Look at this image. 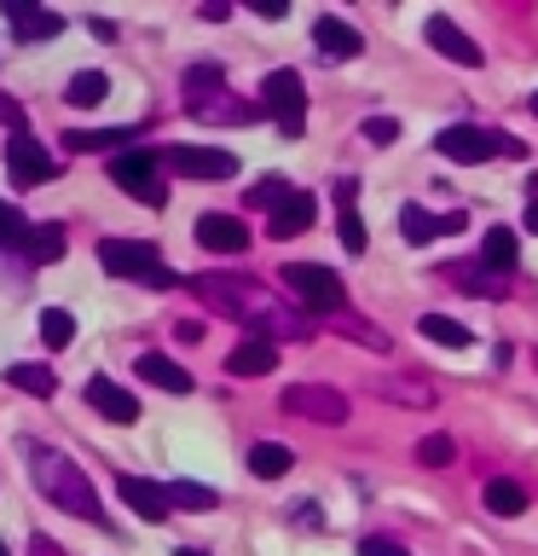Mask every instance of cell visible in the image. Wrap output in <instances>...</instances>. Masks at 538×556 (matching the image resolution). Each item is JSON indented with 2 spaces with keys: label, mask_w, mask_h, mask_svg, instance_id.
Returning a JSON list of instances; mask_svg holds the SVG:
<instances>
[{
  "label": "cell",
  "mask_w": 538,
  "mask_h": 556,
  "mask_svg": "<svg viewBox=\"0 0 538 556\" xmlns=\"http://www.w3.org/2000/svg\"><path fill=\"white\" fill-rule=\"evenodd\" d=\"M174 556H203V551H191V545H180V551H174Z\"/></svg>",
  "instance_id": "b9f144b4"
},
{
  "label": "cell",
  "mask_w": 538,
  "mask_h": 556,
  "mask_svg": "<svg viewBox=\"0 0 538 556\" xmlns=\"http://www.w3.org/2000/svg\"><path fill=\"white\" fill-rule=\"evenodd\" d=\"M29 481H35V493H41V498L52 504V510L81 516V521H104L93 481H87V476H81V464H69L64 452H52V446H29Z\"/></svg>",
  "instance_id": "6da1fadb"
},
{
  "label": "cell",
  "mask_w": 538,
  "mask_h": 556,
  "mask_svg": "<svg viewBox=\"0 0 538 556\" xmlns=\"http://www.w3.org/2000/svg\"><path fill=\"white\" fill-rule=\"evenodd\" d=\"M64 250H69V238H64V226L59 220H47V226H35V232H29V261H35V267H52V261H64Z\"/></svg>",
  "instance_id": "d4e9b609"
},
{
  "label": "cell",
  "mask_w": 538,
  "mask_h": 556,
  "mask_svg": "<svg viewBox=\"0 0 538 556\" xmlns=\"http://www.w3.org/2000/svg\"><path fill=\"white\" fill-rule=\"evenodd\" d=\"M7 382H12V389H24V394H35V400L59 394V377H52L47 365H7Z\"/></svg>",
  "instance_id": "83f0119b"
},
{
  "label": "cell",
  "mask_w": 538,
  "mask_h": 556,
  "mask_svg": "<svg viewBox=\"0 0 538 556\" xmlns=\"http://www.w3.org/2000/svg\"><path fill=\"white\" fill-rule=\"evenodd\" d=\"M41 342L47 348H69V342H76V319H69L64 307H47L41 313Z\"/></svg>",
  "instance_id": "d6a6232c"
},
{
  "label": "cell",
  "mask_w": 538,
  "mask_h": 556,
  "mask_svg": "<svg viewBox=\"0 0 538 556\" xmlns=\"http://www.w3.org/2000/svg\"><path fill=\"white\" fill-rule=\"evenodd\" d=\"M434 151L446 163H492V156H527V146L498 128H475V122H451V128L434 139Z\"/></svg>",
  "instance_id": "277c9868"
},
{
  "label": "cell",
  "mask_w": 538,
  "mask_h": 556,
  "mask_svg": "<svg viewBox=\"0 0 538 556\" xmlns=\"http://www.w3.org/2000/svg\"><path fill=\"white\" fill-rule=\"evenodd\" d=\"M278 406L290 417H307V424H347V394L324 389V382H290V389L278 394Z\"/></svg>",
  "instance_id": "ba28073f"
},
{
  "label": "cell",
  "mask_w": 538,
  "mask_h": 556,
  "mask_svg": "<svg viewBox=\"0 0 538 556\" xmlns=\"http://www.w3.org/2000/svg\"><path fill=\"white\" fill-rule=\"evenodd\" d=\"M312 41H319V52L336 64H354L364 52V35L354 24H342V17H319V24H312Z\"/></svg>",
  "instance_id": "9a60e30c"
},
{
  "label": "cell",
  "mask_w": 538,
  "mask_h": 556,
  "mask_svg": "<svg viewBox=\"0 0 538 556\" xmlns=\"http://www.w3.org/2000/svg\"><path fill=\"white\" fill-rule=\"evenodd\" d=\"M290 198H295V186L284 180V174H267V180L249 186V203L255 208H278V203H290Z\"/></svg>",
  "instance_id": "836d02e7"
},
{
  "label": "cell",
  "mask_w": 538,
  "mask_h": 556,
  "mask_svg": "<svg viewBox=\"0 0 538 556\" xmlns=\"http://www.w3.org/2000/svg\"><path fill=\"white\" fill-rule=\"evenodd\" d=\"M423 41H428L434 52H440V59H451V64H463V70H481V64H486V52H481L475 41H469V35H463L458 24H451L446 12H434L428 24H423Z\"/></svg>",
  "instance_id": "8fae6325"
},
{
  "label": "cell",
  "mask_w": 538,
  "mask_h": 556,
  "mask_svg": "<svg viewBox=\"0 0 538 556\" xmlns=\"http://www.w3.org/2000/svg\"><path fill=\"white\" fill-rule=\"evenodd\" d=\"M29 232H35V226L17 215L12 203H0V250H29Z\"/></svg>",
  "instance_id": "1f68e13d"
},
{
  "label": "cell",
  "mask_w": 538,
  "mask_h": 556,
  "mask_svg": "<svg viewBox=\"0 0 538 556\" xmlns=\"http://www.w3.org/2000/svg\"><path fill=\"white\" fill-rule=\"evenodd\" d=\"M290 464H295V452H290V446H278V441H255V446H249V469H255L260 481L290 476Z\"/></svg>",
  "instance_id": "484cf974"
},
{
  "label": "cell",
  "mask_w": 538,
  "mask_h": 556,
  "mask_svg": "<svg viewBox=\"0 0 538 556\" xmlns=\"http://www.w3.org/2000/svg\"><path fill=\"white\" fill-rule=\"evenodd\" d=\"M139 377L151 382V389H163V394H191V371H180L168 354H139V365H133Z\"/></svg>",
  "instance_id": "ac0fdd59"
},
{
  "label": "cell",
  "mask_w": 538,
  "mask_h": 556,
  "mask_svg": "<svg viewBox=\"0 0 538 556\" xmlns=\"http://www.w3.org/2000/svg\"><path fill=\"white\" fill-rule=\"evenodd\" d=\"M278 278H284V290L302 307H312V313H342L347 307V285L330 267H319V261H290Z\"/></svg>",
  "instance_id": "5b68a950"
},
{
  "label": "cell",
  "mask_w": 538,
  "mask_h": 556,
  "mask_svg": "<svg viewBox=\"0 0 538 556\" xmlns=\"http://www.w3.org/2000/svg\"><path fill=\"white\" fill-rule=\"evenodd\" d=\"M417 330H423V342H440V348H451V354L475 342V330L458 325V319H446V313H423V319H417Z\"/></svg>",
  "instance_id": "cb8c5ba5"
},
{
  "label": "cell",
  "mask_w": 538,
  "mask_h": 556,
  "mask_svg": "<svg viewBox=\"0 0 538 556\" xmlns=\"http://www.w3.org/2000/svg\"><path fill=\"white\" fill-rule=\"evenodd\" d=\"M99 267L111 278H133V285H151V290L180 285V273L163 267V255H156L145 238H104L99 243Z\"/></svg>",
  "instance_id": "3957f363"
},
{
  "label": "cell",
  "mask_w": 538,
  "mask_h": 556,
  "mask_svg": "<svg viewBox=\"0 0 538 556\" xmlns=\"http://www.w3.org/2000/svg\"><path fill=\"white\" fill-rule=\"evenodd\" d=\"M278 365V342L272 337H243L232 354H226V371L232 377H267Z\"/></svg>",
  "instance_id": "2e32d148"
},
{
  "label": "cell",
  "mask_w": 538,
  "mask_h": 556,
  "mask_svg": "<svg viewBox=\"0 0 538 556\" xmlns=\"http://www.w3.org/2000/svg\"><path fill=\"white\" fill-rule=\"evenodd\" d=\"M481 504L492 516H521V510H527V486L510 481V476H492V481H486V493H481Z\"/></svg>",
  "instance_id": "603a6c76"
},
{
  "label": "cell",
  "mask_w": 538,
  "mask_h": 556,
  "mask_svg": "<svg viewBox=\"0 0 538 556\" xmlns=\"http://www.w3.org/2000/svg\"><path fill=\"white\" fill-rule=\"evenodd\" d=\"M12 17V29L24 35V41H52V35H64V17L59 12H41V7H17V0H7L0 7Z\"/></svg>",
  "instance_id": "e0dca14e"
},
{
  "label": "cell",
  "mask_w": 538,
  "mask_h": 556,
  "mask_svg": "<svg viewBox=\"0 0 538 556\" xmlns=\"http://www.w3.org/2000/svg\"><path fill=\"white\" fill-rule=\"evenodd\" d=\"M336 325L347 330V337H354V342H364V348H376V354H388V330H376L371 319H359V313H336Z\"/></svg>",
  "instance_id": "4dcf8cb0"
},
{
  "label": "cell",
  "mask_w": 538,
  "mask_h": 556,
  "mask_svg": "<svg viewBox=\"0 0 538 556\" xmlns=\"http://www.w3.org/2000/svg\"><path fill=\"white\" fill-rule=\"evenodd\" d=\"M168 504L174 510H215L220 493L215 486H197V481H168Z\"/></svg>",
  "instance_id": "f1b7e54d"
},
{
  "label": "cell",
  "mask_w": 538,
  "mask_h": 556,
  "mask_svg": "<svg viewBox=\"0 0 538 556\" xmlns=\"http://www.w3.org/2000/svg\"><path fill=\"white\" fill-rule=\"evenodd\" d=\"M197 243L215 255H243L249 250V226L238 215H197Z\"/></svg>",
  "instance_id": "4fadbf2b"
},
{
  "label": "cell",
  "mask_w": 538,
  "mask_h": 556,
  "mask_svg": "<svg viewBox=\"0 0 538 556\" xmlns=\"http://www.w3.org/2000/svg\"><path fill=\"white\" fill-rule=\"evenodd\" d=\"M128 139H139V134H133V128H69L64 146L81 156V151H116V146H128ZM128 151H133V146H128Z\"/></svg>",
  "instance_id": "7402d4cb"
},
{
  "label": "cell",
  "mask_w": 538,
  "mask_h": 556,
  "mask_svg": "<svg viewBox=\"0 0 538 556\" xmlns=\"http://www.w3.org/2000/svg\"><path fill=\"white\" fill-rule=\"evenodd\" d=\"M260 111L278 122L284 139H302V128H307V87H302V76H295V70H272V76L260 81Z\"/></svg>",
  "instance_id": "8992f818"
},
{
  "label": "cell",
  "mask_w": 538,
  "mask_h": 556,
  "mask_svg": "<svg viewBox=\"0 0 538 556\" xmlns=\"http://www.w3.org/2000/svg\"><path fill=\"white\" fill-rule=\"evenodd\" d=\"M87 406H93L99 417H111V424H133L139 417V400L111 377H87Z\"/></svg>",
  "instance_id": "5bb4252c"
},
{
  "label": "cell",
  "mask_w": 538,
  "mask_h": 556,
  "mask_svg": "<svg viewBox=\"0 0 538 556\" xmlns=\"http://www.w3.org/2000/svg\"><path fill=\"white\" fill-rule=\"evenodd\" d=\"M364 139H371V146H394V139H399V122H394V116H371V122H364Z\"/></svg>",
  "instance_id": "8d00e7d4"
},
{
  "label": "cell",
  "mask_w": 538,
  "mask_h": 556,
  "mask_svg": "<svg viewBox=\"0 0 538 556\" xmlns=\"http://www.w3.org/2000/svg\"><path fill=\"white\" fill-rule=\"evenodd\" d=\"M35 556H64V551L52 545V539H35Z\"/></svg>",
  "instance_id": "ab89813d"
},
{
  "label": "cell",
  "mask_w": 538,
  "mask_h": 556,
  "mask_svg": "<svg viewBox=\"0 0 538 556\" xmlns=\"http://www.w3.org/2000/svg\"><path fill=\"white\" fill-rule=\"evenodd\" d=\"M0 556H12V551H7V545H0Z\"/></svg>",
  "instance_id": "ee69618b"
},
{
  "label": "cell",
  "mask_w": 538,
  "mask_h": 556,
  "mask_svg": "<svg viewBox=\"0 0 538 556\" xmlns=\"http://www.w3.org/2000/svg\"><path fill=\"white\" fill-rule=\"evenodd\" d=\"M371 389H376V400H394V406H423V412L440 400V394H434V382H417V377H376Z\"/></svg>",
  "instance_id": "ffe728a7"
},
{
  "label": "cell",
  "mask_w": 538,
  "mask_h": 556,
  "mask_svg": "<svg viewBox=\"0 0 538 556\" xmlns=\"http://www.w3.org/2000/svg\"><path fill=\"white\" fill-rule=\"evenodd\" d=\"M0 122H7L12 134H24V104H12V99H0Z\"/></svg>",
  "instance_id": "f35d334b"
},
{
  "label": "cell",
  "mask_w": 538,
  "mask_h": 556,
  "mask_svg": "<svg viewBox=\"0 0 538 556\" xmlns=\"http://www.w3.org/2000/svg\"><path fill=\"white\" fill-rule=\"evenodd\" d=\"M336 232H342V250L347 255H364V220L354 215V208H342V215H336Z\"/></svg>",
  "instance_id": "d590c367"
},
{
  "label": "cell",
  "mask_w": 538,
  "mask_h": 556,
  "mask_svg": "<svg viewBox=\"0 0 538 556\" xmlns=\"http://www.w3.org/2000/svg\"><path fill=\"white\" fill-rule=\"evenodd\" d=\"M116 493H121V504H128L139 521H168V516H174V504H168V486H163V481L121 476V481H116Z\"/></svg>",
  "instance_id": "7c38bea8"
},
{
  "label": "cell",
  "mask_w": 538,
  "mask_h": 556,
  "mask_svg": "<svg viewBox=\"0 0 538 556\" xmlns=\"http://www.w3.org/2000/svg\"><path fill=\"white\" fill-rule=\"evenodd\" d=\"M515 255H521V243H515L510 226H492V232L481 238V267H486V273H510Z\"/></svg>",
  "instance_id": "44dd1931"
},
{
  "label": "cell",
  "mask_w": 538,
  "mask_h": 556,
  "mask_svg": "<svg viewBox=\"0 0 538 556\" xmlns=\"http://www.w3.org/2000/svg\"><path fill=\"white\" fill-rule=\"evenodd\" d=\"M527 232H538V198L527 203Z\"/></svg>",
  "instance_id": "60d3db41"
},
{
  "label": "cell",
  "mask_w": 538,
  "mask_h": 556,
  "mask_svg": "<svg viewBox=\"0 0 538 556\" xmlns=\"http://www.w3.org/2000/svg\"><path fill=\"white\" fill-rule=\"evenodd\" d=\"M533 116H538V93H533Z\"/></svg>",
  "instance_id": "7bdbcfd3"
},
{
  "label": "cell",
  "mask_w": 538,
  "mask_h": 556,
  "mask_svg": "<svg viewBox=\"0 0 538 556\" xmlns=\"http://www.w3.org/2000/svg\"><path fill=\"white\" fill-rule=\"evenodd\" d=\"M359 556H411V551L399 545V539H382V533H371V539L359 545Z\"/></svg>",
  "instance_id": "74e56055"
},
{
  "label": "cell",
  "mask_w": 538,
  "mask_h": 556,
  "mask_svg": "<svg viewBox=\"0 0 538 556\" xmlns=\"http://www.w3.org/2000/svg\"><path fill=\"white\" fill-rule=\"evenodd\" d=\"M185 111L197 122H255V116H267L260 104H243V99L226 93L220 64H191L185 70Z\"/></svg>",
  "instance_id": "7a4b0ae2"
},
{
  "label": "cell",
  "mask_w": 538,
  "mask_h": 556,
  "mask_svg": "<svg viewBox=\"0 0 538 556\" xmlns=\"http://www.w3.org/2000/svg\"><path fill=\"white\" fill-rule=\"evenodd\" d=\"M168 168L185 174V180H232V174H238V156L220 151V146H174V151H168Z\"/></svg>",
  "instance_id": "9c48e42d"
},
{
  "label": "cell",
  "mask_w": 538,
  "mask_h": 556,
  "mask_svg": "<svg viewBox=\"0 0 538 556\" xmlns=\"http://www.w3.org/2000/svg\"><path fill=\"white\" fill-rule=\"evenodd\" d=\"M312 215H319V203H312L307 191H295L290 203L272 208V226H267V232H272V238H302L307 226H312Z\"/></svg>",
  "instance_id": "d6986e66"
},
{
  "label": "cell",
  "mask_w": 538,
  "mask_h": 556,
  "mask_svg": "<svg viewBox=\"0 0 538 556\" xmlns=\"http://www.w3.org/2000/svg\"><path fill=\"white\" fill-rule=\"evenodd\" d=\"M104 93H111V76H104V70H76V76H69V87H64V99L81 104V111H93Z\"/></svg>",
  "instance_id": "4316f807"
},
{
  "label": "cell",
  "mask_w": 538,
  "mask_h": 556,
  "mask_svg": "<svg viewBox=\"0 0 538 556\" xmlns=\"http://www.w3.org/2000/svg\"><path fill=\"white\" fill-rule=\"evenodd\" d=\"M399 232H406V243H428V238H440V220L423 203H406L399 208Z\"/></svg>",
  "instance_id": "f546056e"
},
{
  "label": "cell",
  "mask_w": 538,
  "mask_h": 556,
  "mask_svg": "<svg viewBox=\"0 0 538 556\" xmlns=\"http://www.w3.org/2000/svg\"><path fill=\"white\" fill-rule=\"evenodd\" d=\"M111 180L128 191L133 203H145V208H163L168 203V191H163V174H156V156L151 151H116L111 156Z\"/></svg>",
  "instance_id": "52a82bcc"
},
{
  "label": "cell",
  "mask_w": 538,
  "mask_h": 556,
  "mask_svg": "<svg viewBox=\"0 0 538 556\" xmlns=\"http://www.w3.org/2000/svg\"><path fill=\"white\" fill-rule=\"evenodd\" d=\"M7 168H12V186H47L52 174H59L52 151L41 146V139H29V134H12L7 139Z\"/></svg>",
  "instance_id": "30bf717a"
},
{
  "label": "cell",
  "mask_w": 538,
  "mask_h": 556,
  "mask_svg": "<svg viewBox=\"0 0 538 556\" xmlns=\"http://www.w3.org/2000/svg\"><path fill=\"white\" fill-rule=\"evenodd\" d=\"M451 458H458V441H451V434H423V441H417V464L446 469Z\"/></svg>",
  "instance_id": "e575fe53"
}]
</instances>
